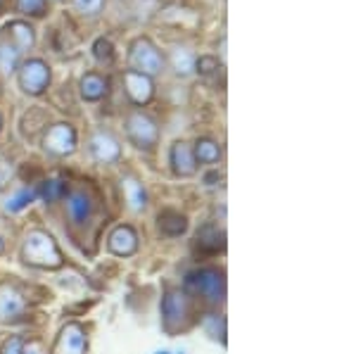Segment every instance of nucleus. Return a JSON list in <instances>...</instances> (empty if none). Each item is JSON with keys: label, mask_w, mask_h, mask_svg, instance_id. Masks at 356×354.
<instances>
[{"label": "nucleus", "mask_w": 356, "mask_h": 354, "mask_svg": "<svg viewBox=\"0 0 356 354\" xmlns=\"http://www.w3.org/2000/svg\"><path fill=\"white\" fill-rule=\"evenodd\" d=\"M17 81H19V88L26 95L38 98V95H43L50 88L53 70L41 57H29V60L19 62V67H17Z\"/></svg>", "instance_id": "7ed1b4c3"}, {"label": "nucleus", "mask_w": 356, "mask_h": 354, "mask_svg": "<svg viewBox=\"0 0 356 354\" xmlns=\"http://www.w3.org/2000/svg\"><path fill=\"white\" fill-rule=\"evenodd\" d=\"M124 193H126V202H129V207L134 209V212H143V209L147 207V193L140 181L131 179V176L124 179Z\"/></svg>", "instance_id": "aec40b11"}, {"label": "nucleus", "mask_w": 356, "mask_h": 354, "mask_svg": "<svg viewBox=\"0 0 356 354\" xmlns=\"http://www.w3.org/2000/svg\"><path fill=\"white\" fill-rule=\"evenodd\" d=\"M154 354H171V352H166V350H159V352H154Z\"/></svg>", "instance_id": "72a5a7b5"}, {"label": "nucleus", "mask_w": 356, "mask_h": 354, "mask_svg": "<svg viewBox=\"0 0 356 354\" xmlns=\"http://www.w3.org/2000/svg\"><path fill=\"white\" fill-rule=\"evenodd\" d=\"M22 259L38 269H60L62 266V255L53 236L45 231H31L26 236L24 245H22Z\"/></svg>", "instance_id": "f257e3e1"}, {"label": "nucleus", "mask_w": 356, "mask_h": 354, "mask_svg": "<svg viewBox=\"0 0 356 354\" xmlns=\"http://www.w3.org/2000/svg\"><path fill=\"white\" fill-rule=\"evenodd\" d=\"M124 90L136 107H145L147 102H152V98H154V81L150 77H145V74L126 70L124 72Z\"/></svg>", "instance_id": "1a4fd4ad"}, {"label": "nucleus", "mask_w": 356, "mask_h": 354, "mask_svg": "<svg viewBox=\"0 0 356 354\" xmlns=\"http://www.w3.org/2000/svg\"><path fill=\"white\" fill-rule=\"evenodd\" d=\"M193 155L197 164H216L223 155L221 145L211 138H197L193 145Z\"/></svg>", "instance_id": "f3484780"}, {"label": "nucleus", "mask_w": 356, "mask_h": 354, "mask_svg": "<svg viewBox=\"0 0 356 354\" xmlns=\"http://www.w3.org/2000/svg\"><path fill=\"white\" fill-rule=\"evenodd\" d=\"M90 157L100 164H117L122 159V145L110 131H95L88 140Z\"/></svg>", "instance_id": "6e6552de"}, {"label": "nucleus", "mask_w": 356, "mask_h": 354, "mask_svg": "<svg viewBox=\"0 0 356 354\" xmlns=\"http://www.w3.org/2000/svg\"><path fill=\"white\" fill-rule=\"evenodd\" d=\"M79 93H81V98L88 102L102 100L107 93H110V79L102 77V74H97V72L83 74L81 81H79Z\"/></svg>", "instance_id": "2eb2a0df"}, {"label": "nucleus", "mask_w": 356, "mask_h": 354, "mask_svg": "<svg viewBox=\"0 0 356 354\" xmlns=\"http://www.w3.org/2000/svg\"><path fill=\"white\" fill-rule=\"evenodd\" d=\"M26 314V300L15 285L0 283V323L19 321Z\"/></svg>", "instance_id": "9d476101"}, {"label": "nucleus", "mask_w": 356, "mask_h": 354, "mask_svg": "<svg viewBox=\"0 0 356 354\" xmlns=\"http://www.w3.org/2000/svg\"><path fill=\"white\" fill-rule=\"evenodd\" d=\"M126 136L138 150H154L159 143V127L150 114L134 110L126 117Z\"/></svg>", "instance_id": "423d86ee"}, {"label": "nucleus", "mask_w": 356, "mask_h": 354, "mask_svg": "<svg viewBox=\"0 0 356 354\" xmlns=\"http://www.w3.org/2000/svg\"><path fill=\"white\" fill-rule=\"evenodd\" d=\"M36 198H38V188H24V191H19L15 198H10L5 207H8V212H22V209L29 207Z\"/></svg>", "instance_id": "393cba45"}, {"label": "nucleus", "mask_w": 356, "mask_h": 354, "mask_svg": "<svg viewBox=\"0 0 356 354\" xmlns=\"http://www.w3.org/2000/svg\"><path fill=\"white\" fill-rule=\"evenodd\" d=\"M15 10L24 17H43L48 13V0H15Z\"/></svg>", "instance_id": "b1692460"}, {"label": "nucleus", "mask_w": 356, "mask_h": 354, "mask_svg": "<svg viewBox=\"0 0 356 354\" xmlns=\"http://www.w3.org/2000/svg\"><path fill=\"white\" fill-rule=\"evenodd\" d=\"M178 354H183V352H178Z\"/></svg>", "instance_id": "c9c22d12"}, {"label": "nucleus", "mask_w": 356, "mask_h": 354, "mask_svg": "<svg viewBox=\"0 0 356 354\" xmlns=\"http://www.w3.org/2000/svg\"><path fill=\"white\" fill-rule=\"evenodd\" d=\"M90 50H93V57L100 62V65H105V67L114 65V43L110 41V38H105V36L95 38V43Z\"/></svg>", "instance_id": "5701e85b"}, {"label": "nucleus", "mask_w": 356, "mask_h": 354, "mask_svg": "<svg viewBox=\"0 0 356 354\" xmlns=\"http://www.w3.org/2000/svg\"><path fill=\"white\" fill-rule=\"evenodd\" d=\"M13 176H15L13 164L5 162V159H0V191H3V188L8 186L10 181H13Z\"/></svg>", "instance_id": "c756f323"}, {"label": "nucleus", "mask_w": 356, "mask_h": 354, "mask_svg": "<svg viewBox=\"0 0 356 354\" xmlns=\"http://www.w3.org/2000/svg\"><path fill=\"white\" fill-rule=\"evenodd\" d=\"M204 330L211 335L214 340H226V321H223L221 316H216V314H209V316L204 319Z\"/></svg>", "instance_id": "cd10ccee"}, {"label": "nucleus", "mask_w": 356, "mask_h": 354, "mask_svg": "<svg viewBox=\"0 0 356 354\" xmlns=\"http://www.w3.org/2000/svg\"><path fill=\"white\" fill-rule=\"evenodd\" d=\"M22 354H43V347L38 342H29V345L22 347Z\"/></svg>", "instance_id": "2f4dec72"}, {"label": "nucleus", "mask_w": 356, "mask_h": 354, "mask_svg": "<svg viewBox=\"0 0 356 354\" xmlns=\"http://www.w3.org/2000/svg\"><path fill=\"white\" fill-rule=\"evenodd\" d=\"M129 65L131 70L145 77H159L166 67V57L162 50L157 48V43L147 36H138L129 48Z\"/></svg>", "instance_id": "f03ea898"}, {"label": "nucleus", "mask_w": 356, "mask_h": 354, "mask_svg": "<svg viewBox=\"0 0 356 354\" xmlns=\"http://www.w3.org/2000/svg\"><path fill=\"white\" fill-rule=\"evenodd\" d=\"M76 145H79V136H76V129L67 122H60V124H53L48 129V134L43 136V147L45 152H50L53 157H69L76 152Z\"/></svg>", "instance_id": "0eeeda50"}, {"label": "nucleus", "mask_w": 356, "mask_h": 354, "mask_svg": "<svg viewBox=\"0 0 356 354\" xmlns=\"http://www.w3.org/2000/svg\"><path fill=\"white\" fill-rule=\"evenodd\" d=\"M67 193V186L62 179H48L45 184L41 186V191H38V195H41L45 202H57L62 195Z\"/></svg>", "instance_id": "a878e982"}, {"label": "nucleus", "mask_w": 356, "mask_h": 354, "mask_svg": "<svg viewBox=\"0 0 356 354\" xmlns=\"http://www.w3.org/2000/svg\"><path fill=\"white\" fill-rule=\"evenodd\" d=\"M223 231H219L214 224H207L197 231V248L200 250H207V252H219L223 250Z\"/></svg>", "instance_id": "6ab92c4d"}, {"label": "nucleus", "mask_w": 356, "mask_h": 354, "mask_svg": "<svg viewBox=\"0 0 356 354\" xmlns=\"http://www.w3.org/2000/svg\"><path fill=\"white\" fill-rule=\"evenodd\" d=\"M67 212L72 216V221L76 224H83L88 221V216L93 214V202H90L88 193L86 191H74L67 195Z\"/></svg>", "instance_id": "dca6fc26"}, {"label": "nucleus", "mask_w": 356, "mask_h": 354, "mask_svg": "<svg viewBox=\"0 0 356 354\" xmlns=\"http://www.w3.org/2000/svg\"><path fill=\"white\" fill-rule=\"evenodd\" d=\"M186 285L197 295H202L211 305H219L226 298V278H223V271L219 269H209L207 266V269L191 271L186 278Z\"/></svg>", "instance_id": "39448f33"}, {"label": "nucleus", "mask_w": 356, "mask_h": 354, "mask_svg": "<svg viewBox=\"0 0 356 354\" xmlns=\"http://www.w3.org/2000/svg\"><path fill=\"white\" fill-rule=\"evenodd\" d=\"M169 62H171V70H174L178 77H191L195 72V55L188 48H181V45L171 50Z\"/></svg>", "instance_id": "412c9836"}, {"label": "nucleus", "mask_w": 356, "mask_h": 354, "mask_svg": "<svg viewBox=\"0 0 356 354\" xmlns=\"http://www.w3.org/2000/svg\"><path fill=\"white\" fill-rule=\"evenodd\" d=\"M221 67V62L216 60L214 55H200L195 57V72L200 74V77H211V74H216Z\"/></svg>", "instance_id": "bb28decb"}, {"label": "nucleus", "mask_w": 356, "mask_h": 354, "mask_svg": "<svg viewBox=\"0 0 356 354\" xmlns=\"http://www.w3.org/2000/svg\"><path fill=\"white\" fill-rule=\"evenodd\" d=\"M86 345H88L86 330L79 323H67L62 333L57 335L53 354H86Z\"/></svg>", "instance_id": "f8f14e48"}, {"label": "nucleus", "mask_w": 356, "mask_h": 354, "mask_svg": "<svg viewBox=\"0 0 356 354\" xmlns=\"http://www.w3.org/2000/svg\"><path fill=\"white\" fill-rule=\"evenodd\" d=\"M171 167H174V174L176 176H183V179H188V176H195L197 174V162H195V155H193V145L186 140H176L174 145H171Z\"/></svg>", "instance_id": "ddd939ff"}, {"label": "nucleus", "mask_w": 356, "mask_h": 354, "mask_svg": "<svg viewBox=\"0 0 356 354\" xmlns=\"http://www.w3.org/2000/svg\"><path fill=\"white\" fill-rule=\"evenodd\" d=\"M19 50H15L5 38H0V70L3 72H17L19 67Z\"/></svg>", "instance_id": "4be33fe9"}, {"label": "nucleus", "mask_w": 356, "mask_h": 354, "mask_svg": "<svg viewBox=\"0 0 356 354\" xmlns=\"http://www.w3.org/2000/svg\"><path fill=\"white\" fill-rule=\"evenodd\" d=\"M112 255L117 257H131L138 250V236L131 226H117L110 233V241H107Z\"/></svg>", "instance_id": "4468645a"}, {"label": "nucleus", "mask_w": 356, "mask_h": 354, "mask_svg": "<svg viewBox=\"0 0 356 354\" xmlns=\"http://www.w3.org/2000/svg\"><path fill=\"white\" fill-rule=\"evenodd\" d=\"M159 231L164 236H183L188 231V219L181 212H174V209H166V212L159 214Z\"/></svg>", "instance_id": "a211bd4d"}, {"label": "nucleus", "mask_w": 356, "mask_h": 354, "mask_svg": "<svg viewBox=\"0 0 356 354\" xmlns=\"http://www.w3.org/2000/svg\"><path fill=\"white\" fill-rule=\"evenodd\" d=\"M107 0H74V10L83 17H95L105 10Z\"/></svg>", "instance_id": "c85d7f7f"}, {"label": "nucleus", "mask_w": 356, "mask_h": 354, "mask_svg": "<svg viewBox=\"0 0 356 354\" xmlns=\"http://www.w3.org/2000/svg\"><path fill=\"white\" fill-rule=\"evenodd\" d=\"M5 250V243H3V238H0V252H3Z\"/></svg>", "instance_id": "473e14b6"}, {"label": "nucleus", "mask_w": 356, "mask_h": 354, "mask_svg": "<svg viewBox=\"0 0 356 354\" xmlns=\"http://www.w3.org/2000/svg\"><path fill=\"white\" fill-rule=\"evenodd\" d=\"M0 131H3V114H0Z\"/></svg>", "instance_id": "f704fd0d"}, {"label": "nucleus", "mask_w": 356, "mask_h": 354, "mask_svg": "<svg viewBox=\"0 0 356 354\" xmlns=\"http://www.w3.org/2000/svg\"><path fill=\"white\" fill-rule=\"evenodd\" d=\"M0 38H5V41L13 45L15 50L24 53V50H31L33 45H36V29L29 24L26 19H15V22H10V24L3 26Z\"/></svg>", "instance_id": "9b49d317"}, {"label": "nucleus", "mask_w": 356, "mask_h": 354, "mask_svg": "<svg viewBox=\"0 0 356 354\" xmlns=\"http://www.w3.org/2000/svg\"><path fill=\"white\" fill-rule=\"evenodd\" d=\"M22 347H24V340H22L19 335H15V338H10L5 342L0 354H22Z\"/></svg>", "instance_id": "7c9ffc66"}, {"label": "nucleus", "mask_w": 356, "mask_h": 354, "mask_svg": "<svg viewBox=\"0 0 356 354\" xmlns=\"http://www.w3.org/2000/svg\"><path fill=\"white\" fill-rule=\"evenodd\" d=\"M162 321L169 335L181 333L191 326V300L183 290H169L162 302Z\"/></svg>", "instance_id": "20e7f679"}]
</instances>
